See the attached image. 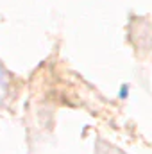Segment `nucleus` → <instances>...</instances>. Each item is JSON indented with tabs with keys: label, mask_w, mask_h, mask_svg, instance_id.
<instances>
[{
	"label": "nucleus",
	"mask_w": 152,
	"mask_h": 154,
	"mask_svg": "<svg viewBox=\"0 0 152 154\" xmlns=\"http://www.w3.org/2000/svg\"><path fill=\"white\" fill-rule=\"evenodd\" d=\"M0 84L2 86H5V74H4V70L0 68Z\"/></svg>",
	"instance_id": "f257e3e1"
},
{
	"label": "nucleus",
	"mask_w": 152,
	"mask_h": 154,
	"mask_svg": "<svg viewBox=\"0 0 152 154\" xmlns=\"http://www.w3.org/2000/svg\"><path fill=\"white\" fill-rule=\"evenodd\" d=\"M0 106H2V99H0Z\"/></svg>",
	"instance_id": "f03ea898"
}]
</instances>
